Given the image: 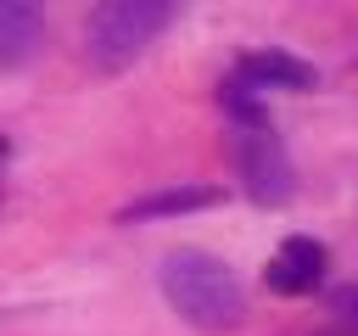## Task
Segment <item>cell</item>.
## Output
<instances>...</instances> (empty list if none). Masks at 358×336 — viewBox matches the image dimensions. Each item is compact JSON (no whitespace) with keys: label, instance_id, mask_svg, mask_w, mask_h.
<instances>
[{"label":"cell","instance_id":"obj_3","mask_svg":"<svg viewBox=\"0 0 358 336\" xmlns=\"http://www.w3.org/2000/svg\"><path fill=\"white\" fill-rule=\"evenodd\" d=\"M235 168H241V185L257 207H280L291 202L296 190V174H291V157L280 146V134L263 123V129H235Z\"/></svg>","mask_w":358,"mask_h":336},{"label":"cell","instance_id":"obj_8","mask_svg":"<svg viewBox=\"0 0 358 336\" xmlns=\"http://www.w3.org/2000/svg\"><path fill=\"white\" fill-rule=\"evenodd\" d=\"M218 101H224V112H229L241 129H263V123H268L263 106L252 101V84H241V78H224V84H218Z\"/></svg>","mask_w":358,"mask_h":336},{"label":"cell","instance_id":"obj_9","mask_svg":"<svg viewBox=\"0 0 358 336\" xmlns=\"http://www.w3.org/2000/svg\"><path fill=\"white\" fill-rule=\"evenodd\" d=\"M330 314H336L341 336H358V286H336L330 291Z\"/></svg>","mask_w":358,"mask_h":336},{"label":"cell","instance_id":"obj_5","mask_svg":"<svg viewBox=\"0 0 358 336\" xmlns=\"http://www.w3.org/2000/svg\"><path fill=\"white\" fill-rule=\"evenodd\" d=\"M39 39H45V11L34 0H0V73L34 62Z\"/></svg>","mask_w":358,"mask_h":336},{"label":"cell","instance_id":"obj_7","mask_svg":"<svg viewBox=\"0 0 358 336\" xmlns=\"http://www.w3.org/2000/svg\"><path fill=\"white\" fill-rule=\"evenodd\" d=\"M224 190L218 185H168V190H151L140 202H129L117 213V224H140V218H173V213H196V207H218Z\"/></svg>","mask_w":358,"mask_h":336},{"label":"cell","instance_id":"obj_2","mask_svg":"<svg viewBox=\"0 0 358 336\" xmlns=\"http://www.w3.org/2000/svg\"><path fill=\"white\" fill-rule=\"evenodd\" d=\"M168 22H173L168 0H106L84 22V56L101 73H123Z\"/></svg>","mask_w":358,"mask_h":336},{"label":"cell","instance_id":"obj_4","mask_svg":"<svg viewBox=\"0 0 358 336\" xmlns=\"http://www.w3.org/2000/svg\"><path fill=\"white\" fill-rule=\"evenodd\" d=\"M263 280H268V291H280V297H302V291H313V286L324 280V246H319L313 235H285L280 252L268 258Z\"/></svg>","mask_w":358,"mask_h":336},{"label":"cell","instance_id":"obj_1","mask_svg":"<svg viewBox=\"0 0 358 336\" xmlns=\"http://www.w3.org/2000/svg\"><path fill=\"white\" fill-rule=\"evenodd\" d=\"M157 280H162L168 308H173L185 325H196V330H235V325L246 319L241 280L229 274L224 258H213V252H201V246L168 252L162 269H157Z\"/></svg>","mask_w":358,"mask_h":336},{"label":"cell","instance_id":"obj_6","mask_svg":"<svg viewBox=\"0 0 358 336\" xmlns=\"http://www.w3.org/2000/svg\"><path fill=\"white\" fill-rule=\"evenodd\" d=\"M235 78L252 84V90H313V67L296 62V56H285V50H252V56H241Z\"/></svg>","mask_w":358,"mask_h":336}]
</instances>
